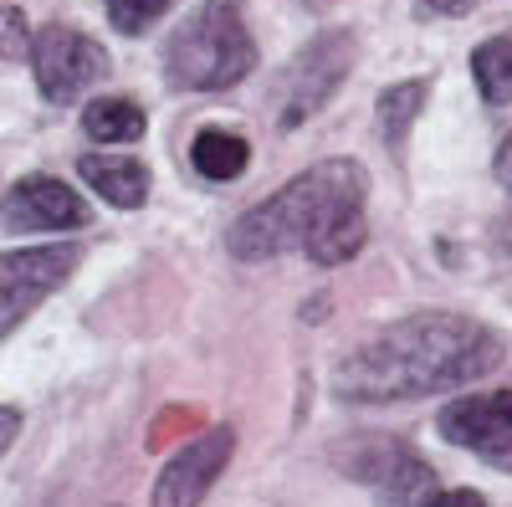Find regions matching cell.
I'll use <instances>...</instances> for the list:
<instances>
[{
    "mask_svg": "<svg viewBox=\"0 0 512 507\" xmlns=\"http://www.w3.org/2000/svg\"><path fill=\"white\" fill-rule=\"evenodd\" d=\"M77 262H82V251L67 246V241L21 246V251H6V257H0V344H6V338L77 272Z\"/></svg>",
    "mask_w": 512,
    "mask_h": 507,
    "instance_id": "obj_5",
    "label": "cell"
},
{
    "mask_svg": "<svg viewBox=\"0 0 512 507\" xmlns=\"http://www.w3.org/2000/svg\"><path fill=\"white\" fill-rule=\"evenodd\" d=\"M77 175L118 210H134V205L149 200V169L139 159H128V154H82Z\"/></svg>",
    "mask_w": 512,
    "mask_h": 507,
    "instance_id": "obj_11",
    "label": "cell"
},
{
    "mask_svg": "<svg viewBox=\"0 0 512 507\" xmlns=\"http://www.w3.org/2000/svg\"><path fill=\"white\" fill-rule=\"evenodd\" d=\"M472 77L487 103H512V31L482 41L472 52Z\"/></svg>",
    "mask_w": 512,
    "mask_h": 507,
    "instance_id": "obj_15",
    "label": "cell"
},
{
    "mask_svg": "<svg viewBox=\"0 0 512 507\" xmlns=\"http://www.w3.org/2000/svg\"><path fill=\"white\" fill-rule=\"evenodd\" d=\"M21 436V410L16 405H0V456H6Z\"/></svg>",
    "mask_w": 512,
    "mask_h": 507,
    "instance_id": "obj_20",
    "label": "cell"
},
{
    "mask_svg": "<svg viewBox=\"0 0 512 507\" xmlns=\"http://www.w3.org/2000/svg\"><path fill=\"white\" fill-rule=\"evenodd\" d=\"M190 164H195V175L205 180H216V185H231L246 175V164H251V144L231 129H200L195 144H190Z\"/></svg>",
    "mask_w": 512,
    "mask_h": 507,
    "instance_id": "obj_13",
    "label": "cell"
},
{
    "mask_svg": "<svg viewBox=\"0 0 512 507\" xmlns=\"http://www.w3.org/2000/svg\"><path fill=\"white\" fill-rule=\"evenodd\" d=\"M149 129V118L134 98H93L82 108V134H93L98 144H139Z\"/></svg>",
    "mask_w": 512,
    "mask_h": 507,
    "instance_id": "obj_14",
    "label": "cell"
},
{
    "mask_svg": "<svg viewBox=\"0 0 512 507\" xmlns=\"http://www.w3.org/2000/svg\"><path fill=\"white\" fill-rule=\"evenodd\" d=\"M497 246H502L507 257H512V221H502V226H497Z\"/></svg>",
    "mask_w": 512,
    "mask_h": 507,
    "instance_id": "obj_23",
    "label": "cell"
},
{
    "mask_svg": "<svg viewBox=\"0 0 512 507\" xmlns=\"http://www.w3.org/2000/svg\"><path fill=\"white\" fill-rule=\"evenodd\" d=\"M169 6H175V0H103L113 31H123V36H144Z\"/></svg>",
    "mask_w": 512,
    "mask_h": 507,
    "instance_id": "obj_17",
    "label": "cell"
},
{
    "mask_svg": "<svg viewBox=\"0 0 512 507\" xmlns=\"http://www.w3.org/2000/svg\"><path fill=\"white\" fill-rule=\"evenodd\" d=\"M420 6H425V16H466L477 0H420Z\"/></svg>",
    "mask_w": 512,
    "mask_h": 507,
    "instance_id": "obj_22",
    "label": "cell"
},
{
    "mask_svg": "<svg viewBox=\"0 0 512 507\" xmlns=\"http://www.w3.org/2000/svg\"><path fill=\"white\" fill-rule=\"evenodd\" d=\"M364 241H369V221H364V200H349V205H338L333 216L313 231V241L303 246L308 257L318 262V267H338V262H349V257H359L364 251Z\"/></svg>",
    "mask_w": 512,
    "mask_h": 507,
    "instance_id": "obj_12",
    "label": "cell"
},
{
    "mask_svg": "<svg viewBox=\"0 0 512 507\" xmlns=\"http://www.w3.org/2000/svg\"><path fill=\"white\" fill-rule=\"evenodd\" d=\"M349 200H364V169L354 159H323V164L303 169V175H292L272 200L236 216L226 231V251L241 262H267L292 246L303 251L313 241V231Z\"/></svg>",
    "mask_w": 512,
    "mask_h": 507,
    "instance_id": "obj_2",
    "label": "cell"
},
{
    "mask_svg": "<svg viewBox=\"0 0 512 507\" xmlns=\"http://www.w3.org/2000/svg\"><path fill=\"white\" fill-rule=\"evenodd\" d=\"M492 175H497V185L502 190H512V134L497 144V159H492Z\"/></svg>",
    "mask_w": 512,
    "mask_h": 507,
    "instance_id": "obj_21",
    "label": "cell"
},
{
    "mask_svg": "<svg viewBox=\"0 0 512 507\" xmlns=\"http://www.w3.org/2000/svg\"><path fill=\"white\" fill-rule=\"evenodd\" d=\"M31 67H36V88L47 103H77L93 82L108 77V52L77 26L52 21L31 41Z\"/></svg>",
    "mask_w": 512,
    "mask_h": 507,
    "instance_id": "obj_6",
    "label": "cell"
},
{
    "mask_svg": "<svg viewBox=\"0 0 512 507\" xmlns=\"http://www.w3.org/2000/svg\"><path fill=\"white\" fill-rule=\"evenodd\" d=\"M354 72V36L349 31H318L297 62L282 77V113L277 129H303L313 113H323L333 103V93L344 88V77Z\"/></svg>",
    "mask_w": 512,
    "mask_h": 507,
    "instance_id": "obj_4",
    "label": "cell"
},
{
    "mask_svg": "<svg viewBox=\"0 0 512 507\" xmlns=\"http://www.w3.org/2000/svg\"><path fill=\"white\" fill-rule=\"evenodd\" d=\"M236 451V431L231 426H210L200 431L190 446H180L164 461V472L154 482V507H200L205 492L216 487V477L226 472V461Z\"/></svg>",
    "mask_w": 512,
    "mask_h": 507,
    "instance_id": "obj_8",
    "label": "cell"
},
{
    "mask_svg": "<svg viewBox=\"0 0 512 507\" xmlns=\"http://www.w3.org/2000/svg\"><path fill=\"white\" fill-rule=\"evenodd\" d=\"M251 67L256 41L246 31L241 0H205L164 47V77L180 93H226Z\"/></svg>",
    "mask_w": 512,
    "mask_h": 507,
    "instance_id": "obj_3",
    "label": "cell"
},
{
    "mask_svg": "<svg viewBox=\"0 0 512 507\" xmlns=\"http://www.w3.org/2000/svg\"><path fill=\"white\" fill-rule=\"evenodd\" d=\"M502 364V338L461 313H410L338 359L333 390L349 405H400L461 390Z\"/></svg>",
    "mask_w": 512,
    "mask_h": 507,
    "instance_id": "obj_1",
    "label": "cell"
},
{
    "mask_svg": "<svg viewBox=\"0 0 512 507\" xmlns=\"http://www.w3.org/2000/svg\"><path fill=\"white\" fill-rule=\"evenodd\" d=\"M0 210H6V226L21 236H62V231H82L93 221L88 200L52 175H31V180L11 185Z\"/></svg>",
    "mask_w": 512,
    "mask_h": 507,
    "instance_id": "obj_9",
    "label": "cell"
},
{
    "mask_svg": "<svg viewBox=\"0 0 512 507\" xmlns=\"http://www.w3.org/2000/svg\"><path fill=\"white\" fill-rule=\"evenodd\" d=\"M425 93H431V82H420V77H410V82H395V88H384V93H379V129H384V139H390L395 149L405 144L410 123L420 118V108H425Z\"/></svg>",
    "mask_w": 512,
    "mask_h": 507,
    "instance_id": "obj_16",
    "label": "cell"
},
{
    "mask_svg": "<svg viewBox=\"0 0 512 507\" xmlns=\"http://www.w3.org/2000/svg\"><path fill=\"white\" fill-rule=\"evenodd\" d=\"M436 431L461 446L487 456L492 467H512V390H487V395H461L436 415Z\"/></svg>",
    "mask_w": 512,
    "mask_h": 507,
    "instance_id": "obj_7",
    "label": "cell"
},
{
    "mask_svg": "<svg viewBox=\"0 0 512 507\" xmlns=\"http://www.w3.org/2000/svg\"><path fill=\"white\" fill-rule=\"evenodd\" d=\"M420 507H487V497L472 487H446V492H431Z\"/></svg>",
    "mask_w": 512,
    "mask_h": 507,
    "instance_id": "obj_19",
    "label": "cell"
},
{
    "mask_svg": "<svg viewBox=\"0 0 512 507\" xmlns=\"http://www.w3.org/2000/svg\"><path fill=\"white\" fill-rule=\"evenodd\" d=\"M31 31H26V16H21V6H0V57L6 62H21V57H31Z\"/></svg>",
    "mask_w": 512,
    "mask_h": 507,
    "instance_id": "obj_18",
    "label": "cell"
},
{
    "mask_svg": "<svg viewBox=\"0 0 512 507\" xmlns=\"http://www.w3.org/2000/svg\"><path fill=\"white\" fill-rule=\"evenodd\" d=\"M349 472L359 482H369L384 502H395V507H420L436 492V472L400 441H364L349 461Z\"/></svg>",
    "mask_w": 512,
    "mask_h": 507,
    "instance_id": "obj_10",
    "label": "cell"
}]
</instances>
